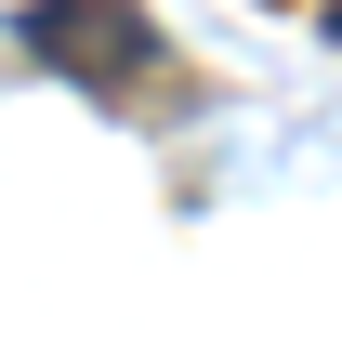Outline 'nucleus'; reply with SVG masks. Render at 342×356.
<instances>
[{
    "mask_svg": "<svg viewBox=\"0 0 342 356\" xmlns=\"http://www.w3.org/2000/svg\"><path fill=\"white\" fill-rule=\"evenodd\" d=\"M330 40H342V13H330Z\"/></svg>",
    "mask_w": 342,
    "mask_h": 356,
    "instance_id": "f257e3e1",
    "label": "nucleus"
}]
</instances>
